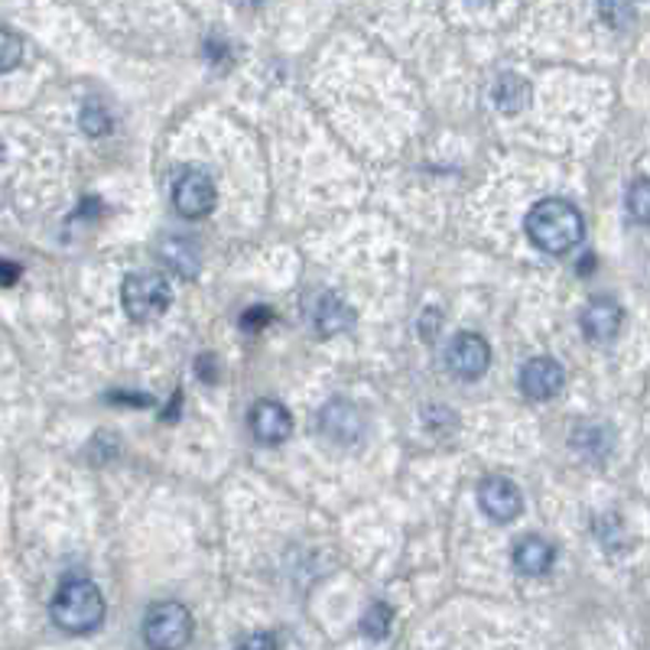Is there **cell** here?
Instances as JSON below:
<instances>
[{
  "mask_svg": "<svg viewBox=\"0 0 650 650\" xmlns=\"http://www.w3.org/2000/svg\"><path fill=\"white\" fill-rule=\"evenodd\" d=\"M524 232L536 251L543 254H569L579 241H583V215L573 202L566 199H540L536 205H531L528 219H524Z\"/></svg>",
  "mask_w": 650,
  "mask_h": 650,
  "instance_id": "1",
  "label": "cell"
},
{
  "mask_svg": "<svg viewBox=\"0 0 650 650\" xmlns=\"http://www.w3.org/2000/svg\"><path fill=\"white\" fill-rule=\"evenodd\" d=\"M105 595L92 579H65L53 598V621L65 635H92L105 621Z\"/></svg>",
  "mask_w": 650,
  "mask_h": 650,
  "instance_id": "2",
  "label": "cell"
},
{
  "mask_svg": "<svg viewBox=\"0 0 650 650\" xmlns=\"http://www.w3.org/2000/svg\"><path fill=\"white\" fill-rule=\"evenodd\" d=\"M170 284L163 274H130L120 287V302H124V312L134 319V322H150L157 316H163L170 309Z\"/></svg>",
  "mask_w": 650,
  "mask_h": 650,
  "instance_id": "3",
  "label": "cell"
},
{
  "mask_svg": "<svg viewBox=\"0 0 650 650\" xmlns=\"http://www.w3.org/2000/svg\"><path fill=\"white\" fill-rule=\"evenodd\" d=\"M143 641L150 650H182L192 641V615L179 601H160L143 618Z\"/></svg>",
  "mask_w": 650,
  "mask_h": 650,
  "instance_id": "4",
  "label": "cell"
},
{
  "mask_svg": "<svg viewBox=\"0 0 650 650\" xmlns=\"http://www.w3.org/2000/svg\"><path fill=\"white\" fill-rule=\"evenodd\" d=\"M478 508L494 521V524H511L524 514V494L521 488L504 478V475H488L478 484Z\"/></svg>",
  "mask_w": 650,
  "mask_h": 650,
  "instance_id": "5",
  "label": "cell"
},
{
  "mask_svg": "<svg viewBox=\"0 0 650 650\" xmlns=\"http://www.w3.org/2000/svg\"><path fill=\"white\" fill-rule=\"evenodd\" d=\"M518 387H521V394H524L528 401H533V404H546V401H553V397L563 394V387H566V371H563V364H560L556 358L536 355L521 367Z\"/></svg>",
  "mask_w": 650,
  "mask_h": 650,
  "instance_id": "6",
  "label": "cell"
},
{
  "mask_svg": "<svg viewBox=\"0 0 650 650\" xmlns=\"http://www.w3.org/2000/svg\"><path fill=\"white\" fill-rule=\"evenodd\" d=\"M491 364V345L475 335V332H459L452 335L446 349V371L459 381H478Z\"/></svg>",
  "mask_w": 650,
  "mask_h": 650,
  "instance_id": "7",
  "label": "cell"
},
{
  "mask_svg": "<svg viewBox=\"0 0 650 650\" xmlns=\"http://www.w3.org/2000/svg\"><path fill=\"white\" fill-rule=\"evenodd\" d=\"M173 205L185 219H205L219 205L215 182L205 170H185L173 185Z\"/></svg>",
  "mask_w": 650,
  "mask_h": 650,
  "instance_id": "8",
  "label": "cell"
},
{
  "mask_svg": "<svg viewBox=\"0 0 650 650\" xmlns=\"http://www.w3.org/2000/svg\"><path fill=\"white\" fill-rule=\"evenodd\" d=\"M319 429L332 439V443H345L352 446L364 436V419L358 414V407L345 397H335L329 401L322 411H319Z\"/></svg>",
  "mask_w": 650,
  "mask_h": 650,
  "instance_id": "9",
  "label": "cell"
},
{
  "mask_svg": "<svg viewBox=\"0 0 650 650\" xmlns=\"http://www.w3.org/2000/svg\"><path fill=\"white\" fill-rule=\"evenodd\" d=\"M251 433L264 446H280L294 436V416L280 401H260L251 411Z\"/></svg>",
  "mask_w": 650,
  "mask_h": 650,
  "instance_id": "10",
  "label": "cell"
},
{
  "mask_svg": "<svg viewBox=\"0 0 650 650\" xmlns=\"http://www.w3.org/2000/svg\"><path fill=\"white\" fill-rule=\"evenodd\" d=\"M621 322H625V312L611 296H598L583 309V332L589 342H598V345L611 342L621 332Z\"/></svg>",
  "mask_w": 650,
  "mask_h": 650,
  "instance_id": "11",
  "label": "cell"
},
{
  "mask_svg": "<svg viewBox=\"0 0 650 650\" xmlns=\"http://www.w3.org/2000/svg\"><path fill=\"white\" fill-rule=\"evenodd\" d=\"M511 560H514V569H518L521 576H546V573L553 569V563H556V550H553V543H546L543 536L528 533V536H521V540L514 543Z\"/></svg>",
  "mask_w": 650,
  "mask_h": 650,
  "instance_id": "12",
  "label": "cell"
},
{
  "mask_svg": "<svg viewBox=\"0 0 650 650\" xmlns=\"http://www.w3.org/2000/svg\"><path fill=\"white\" fill-rule=\"evenodd\" d=\"M531 82H528L524 75H518V72H501V75L494 78V85H491V102H494V108H498L501 115H508V118H518V115L531 105Z\"/></svg>",
  "mask_w": 650,
  "mask_h": 650,
  "instance_id": "13",
  "label": "cell"
},
{
  "mask_svg": "<svg viewBox=\"0 0 650 650\" xmlns=\"http://www.w3.org/2000/svg\"><path fill=\"white\" fill-rule=\"evenodd\" d=\"M352 326H355V312H352V306L345 299H339L335 294H326L319 299V306H316V329H319V335L332 339V335H339V332H345Z\"/></svg>",
  "mask_w": 650,
  "mask_h": 650,
  "instance_id": "14",
  "label": "cell"
},
{
  "mask_svg": "<svg viewBox=\"0 0 650 650\" xmlns=\"http://www.w3.org/2000/svg\"><path fill=\"white\" fill-rule=\"evenodd\" d=\"M160 257H163L177 274H182V277H195L199 267H202L199 247H195L192 241H185V237H167V241L160 244Z\"/></svg>",
  "mask_w": 650,
  "mask_h": 650,
  "instance_id": "15",
  "label": "cell"
},
{
  "mask_svg": "<svg viewBox=\"0 0 650 650\" xmlns=\"http://www.w3.org/2000/svg\"><path fill=\"white\" fill-rule=\"evenodd\" d=\"M573 446H576L579 456L598 462V459H605V456L611 452V433H608L605 426H598V423H583V426L573 433Z\"/></svg>",
  "mask_w": 650,
  "mask_h": 650,
  "instance_id": "16",
  "label": "cell"
},
{
  "mask_svg": "<svg viewBox=\"0 0 650 650\" xmlns=\"http://www.w3.org/2000/svg\"><path fill=\"white\" fill-rule=\"evenodd\" d=\"M391 625H394V611H391V605H384V601L367 605V611H364V618H361V631H364V638H371V641H384V638L391 635Z\"/></svg>",
  "mask_w": 650,
  "mask_h": 650,
  "instance_id": "17",
  "label": "cell"
},
{
  "mask_svg": "<svg viewBox=\"0 0 650 650\" xmlns=\"http://www.w3.org/2000/svg\"><path fill=\"white\" fill-rule=\"evenodd\" d=\"M625 205H628L631 222H638V225H650V179L648 177L635 179V182L628 185Z\"/></svg>",
  "mask_w": 650,
  "mask_h": 650,
  "instance_id": "18",
  "label": "cell"
},
{
  "mask_svg": "<svg viewBox=\"0 0 650 650\" xmlns=\"http://www.w3.org/2000/svg\"><path fill=\"white\" fill-rule=\"evenodd\" d=\"M598 17L611 30H625L635 20V0H598Z\"/></svg>",
  "mask_w": 650,
  "mask_h": 650,
  "instance_id": "19",
  "label": "cell"
},
{
  "mask_svg": "<svg viewBox=\"0 0 650 650\" xmlns=\"http://www.w3.org/2000/svg\"><path fill=\"white\" fill-rule=\"evenodd\" d=\"M78 124L88 137H105L111 130V115L105 111V105L98 102H85L82 105V115H78Z\"/></svg>",
  "mask_w": 650,
  "mask_h": 650,
  "instance_id": "20",
  "label": "cell"
},
{
  "mask_svg": "<svg viewBox=\"0 0 650 650\" xmlns=\"http://www.w3.org/2000/svg\"><path fill=\"white\" fill-rule=\"evenodd\" d=\"M23 60V40L13 30H0V75L13 72Z\"/></svg>",
  "mask_w": 650,
  "mask_h": 650,
  "instance_id": "21",
  "label": "cell"
},
{
  "mask_svg": "<svg viewBox=\"0 0 650 650\" xmlns=\"http://www.w3.org/2000/svg\"><path fill=\"white\" fill-rule=\"evenodd\" d=\"M601 521L608 524V531H605L601 524L595 528L598 540H601V546H605V550H611V553H621V550L628 546V533H625V528H621V521H618L615 514H605Z\"/></svg>",
  "mask_w": 650,
  "mask_h": 650,
  "instance_id": "22",
  "label": "cell"
},
{
  "mask_svg": "<svg viewBox=\"0 0 650 650\" xmlns=\"http://www.w3.org/2000/svg\"><path fill=\"white\" fill-rule=\"evenodd\" d=\"M270 322V309L267 306H254V309H247L244 316H241V329H247V332H257V329H264Z\"/></svg>",
  "mask_w": 650,
  "mask_h": 650,
  "instance_id": "23",
  "label": "cell"
},
{
  "mask_svg": "<svg viewBox=\"0 0 650 650\" xmlns=\"http://www.w3.org/2000/svg\"><path fill=\"white\" fill-rule=\"evenodd\" d=\"M235 650H280V644H277L274 635H264V631H260V635H247Z\"/></svg>",
  "mask_w": 650,
  "mask_h": 650,
  "instance_id": "24",
  "label": "cell"
},
{
  "mask_svg": "<svg viewBox=\"0 0 650 650\" xmlns=\"http://www.w3.org/2000/svg\"><path fill=\"white\" fill-rule=\"evenodd\" d=\"M195 371H199V381H205V384H215L219 381V361L212 355H202L195 361Z\"/></svg>",
  "mask_w": 650,
  "mask_h": 650,
  "instance_id": "25",
  "label": "cell"
},
{
  "mask_svg": "<svg viewBox=\"0 0 650 650\" xmlns=\"http://www.w3.org/2000/svg\"><path fill=\"white\" fill-rule=\"evenodd\" d=\"M439 322H443V319H439V309H426V312L419 316V332H423L426 339H433V332L439 329Z\"/></svg>",
  "mask_w": 650,
  "mask_h": 650,
  "instance_id": "26",
  "label": "cell"
},
{
  "mask_svg": "<svg viewBox=\"0 0 650 650\" xmlns=\"http://www.w3.org/2000/svg\"><path fill=\"white\" fill-rule=\"evenodd\" d=\"M17 277H20V267H17V264H10V260H0V287L17 284Z\"/></svg>",
  "mask_w": 650,
  "mask_h": 650,
  "instance_id": "27",
  "label": "cell"
},
{
  "mask_svg": "<svg viewBox=\"0 0 650 650\" xmlns=\"http://www.w3.org/2000/svg\"><path fill=\"white\" fill-rule=\"evenodd\" d=\"M237 7H247V10H254V7H260L264 0H235Z\"/></svg>",
  "mask_w": 650,
  "mask_h": 650,
  "instance_id": "28",
  "label": "cell"
},
{
  "mask_svg": "<svg viewBox=\"0 0 650 650\" xmlns=\"http://www.w3.org/2000/svg\"><path fill=\"white\" fill-rule=\"evenodd\" d=\"M472 7H484V3H491V0H469Z\"/></svg>",
  "mask_w": 650,
  "mask_h": 650,
  "instance_id": "29",
  "label": "cell"
},
{
  "mask_svg": "<svg viewBox=\"0 0 650 650\" xmlns=\"http://www.w3.org/2000/svg\"><path fill=\"white\" fill-rule=\"evenodd\" d=\"M0 160H3V143H0Z\"/></svg>",
  "mask_w": 650,
  "mask_h": 650,
  "instance_id": "30",
  "label": "cell"
}]
</instances>
